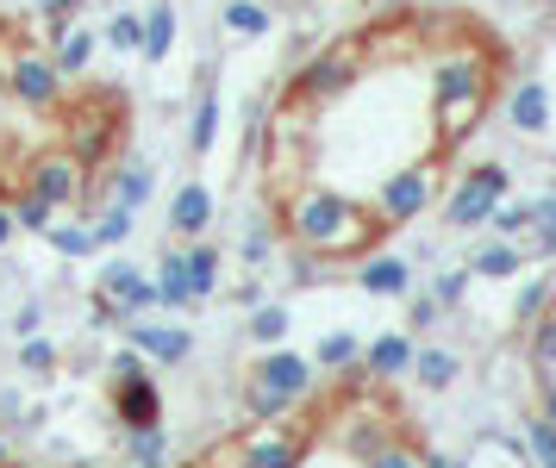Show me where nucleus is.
<instances>
[{"instance_id": "1", "label": "nucleus", "mask_w": 556, "mask_h": 468, "mask_svg": "<svg viewBox=\"0 0 556 468\" xmlns=\"http://www.w3.org/2000/svg\"><path fill=\"white\" fill-rule=\"evenodd\" d=\"M281 231L294 250H313L319 263H351L381 244V225L363 200L338 188H288L281 194Z\"/></svg>"}, {"instance_id": "2", "label": "nucleus", "mask_w": 556, "mask_h": 468, "mask_svg": "<svg viewBox=\"0 0 556 468\" xmlns=\"http://www.w3.org/2000/svg\"><path fill=\"white\" fill-rule=\"evenodd\" d=\"M494 81H501L494 56L476 45H456L431 63V119H438V138L444 144H456L463 131L481 125L488 100H494Z\"/></svg>"}, {"instance_id": "3", "label": "nucleus", "mask_w": 556, "mask_h": 468, "mask_svg": "<svg viewBox=\"0 0 556 468\" xmlns=\"http://www.w3.org/2000/svg\"><path fill=\"white\" fill-rule=\"evenodd\" d=\"M313 381H319V369H313V356H301V350H263L251 363V381H244V413H251L256 425H281L288 413H301L306 400H313Z\"/></svg>"}, {"instance_id": "4", "label": "nucleus", "mask_w": 556, "mask_h": 468, "mask_svg": "<svg viewBox=\"0 0 556 468\" xmlns=\"http://www.w3.org/2000/svg\"><path fill=\"white\" fill-rule=\"evenodd\" d=\"M438 188H444V169H438V156H419V163H401V169L388 175L376 188V200H369V213H376L381 231H394V225H413L419 213H426L431 200H438Z\"/></svg>"}, {"instance_id": "5", "label": "nucleus", "mask_w": 556, "mask_h": 468, "mask_svg": "<svg viewBox=\"0 0 556 468\" xmlns=\"http://www.w3.org/2000/svg\"><path fill=\"white\" fill-rule=\"evenodd\" d=\"M88 188H94V169L76 163L63 144L38 150V156L26 163V194L45 200L51 213H81V206H88Z\"/></svg>"}, {"instance_id": "6", "label": "nucleus", "mask_w": 556, "mask_h": 468, "mask_svg": "<svg viewBox=\"0 0 556 468\" xmlns=\"http://www.w3.org/2000/svg\"><path fill=\"white\" fill-rule=\"evenodd\" d=\"M356 75H363V50H356V45H331V50H319V56H306L288 94H294V106L319 113V106H331V100L351 94Z\"/></svg>"}, {"instance_id": "7", "label": "nucleus", "mask_w": 556, "mask_h": 468, "mask_svg": "<svg viewBox=\"0 0 556 468\" xmlns=\"http://www.w3.org/2000/svg\"><path fill=\"white\" fill-rule=\"evenodd\" d=\"M506 194H513V175H506L501 163H476V169L451 188V200H444V225H451V231H481Z\"/></svg>"}, {"instance_id": "8", "label": "nucleus", "mask_w": 556, "mask_h": 468, "mask_svg": "<svg viewBox=\"0 0 556 468\" xmlns=\"http://www.w3.org/2000/svg\"><path fill=\"white\" fill-rule=\"evenodd\" d=\"M7 94L31 106V113H51L56 100H63V75H56L51 50L45 45H20V56L7 63Z\"/></svg>"}, {"instance_id": "9", "label": "nucleus", "mask_w": 556, "mask_h": 468, "mask_svg": "<svg viewBox=\"0 0 556 468\" xmlns=\"http://www.w3.org/2000/svg\"><path fill=\"white\" fill-rule=\"evenodd\" d=\"M126 344L151 363V369H181L194 356V331L188 325H163V319H126Z\"/></svg>"}, {"instance_id": "10", "label": "nucleus", "mask_w": 556, "mask_h": 468, "mask_svg": "<svg viewBox=\"0 0 556 468\" xmlns=\"http://www.w3.org/2000/svg\"><path fill=\"white\" fill-rule=\"evenodd\" d=\"M113 144H119V119H113V106L106 100H88V106H76V119H70V138H63V150L76 156V163H106L113 156Z\"/></svg>"}, {"instance_id": "11", "label": "nucleus", "mask_w": 556, "mask_h": 468, "mask_svg": "<svg viewBox=\"0 0 556 468\" xmlns=\"http://www.w3.org/2000/svg\"><path fill=\"white\" fill-rule=\"evenodd\" d=\"M94 294L119 306V325H126V319H144V313H156V281L138 269V263H119V256H113V263H101V281H94Z\"/></svg>"}, {"instance_id": "12", "label": "nucleus", "mask_w": 556, "mask_h": 468, "mask_svg": "<svg viewBox=\"0 0 556 468\" xmlns=\"http://www.w3.org/2000/svg\"><path fill=\"white\" fill-rule=\"evenodd\" d=\"M106 406L119 431H138V425H163V381L151 369L144 375H126V381H106Z\"/></svg>"}, {"instance_id": "13", "label": "nucleus", "mask_w": 556, "mask_h": 468, "mask_svg": "<svg viewBox=\"0 0 556 468\" xmlns=\"http://www.w3.org/2000/svg\"><path fill=\"white\" fill-rule=\"evenodd\" d=\"M306 438L294 425H256L251 438H238V468H301Z\"/></svg>"}, {"instance_id": "14", "label": "nucleus", "mask_w": 556, "mask_h": 468, "mask_svg": "<svg viewBox=\"0 0 556 468\" xmlns=\"http://www.w3.org/2000/svg\"><path fill=\"white\" fill-rule=\"evenodd\" d=\"M356 288L369 300H406L413 294V263L401 250H369V256H356Z\"/></svg>"}, {"instance_id": "15", "label": "nucleus", "mask_w": 556, "mask_h": 468, "mask_svg": "<svg viewBox=\"0 0 556 468\" xmlns=\"http://www.w3.org/2000/svg\"><path fill=\"white\" fill-rule=\"evenodd\" d=\"M213 213H219L213 188H206V181H181L176 200H169V231H176L181 244H194V238L213 231Z\"/></svg>"}, {"instance_id": "16", "label": "nucleus", "mask_w": 556, "mask_h": 468, "mask_svg": "<svg viewBox=\"0 0 556 468\" xmlns=\"http://www.w3.org/2000/svg\"><path fill=\"white\" fill-rule=\"evenodd\" d=\"M413 331H381V338H369L363 344V363H356V375L363 381H401L406 369H413Z\"/></svg>"}, {"instance_id": "17", "label": "nucleus", "mask_w": 556, "mask_h": 468, "mask_svg": "<svg viewBox=\"0 0 556 468\" xmlns=\"http://www.w3.org/2000/svg\"><path fill=\"white\" fill-rule=\"evenodd\" d=\"M151 194H156V163H144V156H126V163L101 181V206H126V213H138Z\"/></svg>"}, {"instance_id": "18", "label": "nucleus", "mask_w": 556, "mask_h": 468, "mask_svg": "<svg viewBox=\"0 0 556 468\" xmlns=\"http://www.w3.org/2000/svg\"><path fill=\"white\" fill-rule=\"evenodd\" d=\"M51 63H56V75H63V81H76V75H88L94 69V50H101V31H94V25H81V20H70L63 25V31H56L51 45Z\"/></svg>"}, {"instance_id": "19", "label": "nucleus", "mask_w": 556, "mask_h": 468, "mask_svg": "<svg viewBox=\"0 0 556 468\" xmlns=\"http://www.w3.org/2000/svg\"><path fill=\"white\" fill-rule=\"evenodd\" d=\"M506 125H513L519 138H544V131H551V88H544V81H519V88L506 94Z\"/></svg>"}, {"instance_id": "20", "label": "nucleus", "mask_w": 556, "mask_h": 468, "mask_svg": "<svg viewBox=\"0 0 556 468\" xmlns=\"http://www.w3.org/2000/svg\"><path fill=\"white\" fill-rule=\"evenodd\" d=\"M406 375H413L426 394H444V388H456V375H463V356H456V350H444V344H419Z\"/></svg>"}, {"instance_id": "21", "label": "nucleus", "mask_w": 556, "mask_h": 468, "mask_svg": "<svg viewBox=\"0 0 556 468\" xmlns=\"http://www.w3.org/2000/svg\"><path fill=\"white\" fill-rule=\"evenodd\" d=\"M526 244H506V238H494V244H481L476 256H469V275H481V281H513V275H526Z\"/></svg>"}, {"instance_id": "22", "label": "nucleus", "mask_w": 556, "mask_h": 468, "mask_svg": "<svg viewBox=\"0 0 556 468\" xmlns=\"http://www.w3.org/2000/svg\"><path fill=\"white\" fill-rule=\"evenodd\" d=\"M156 306H163V313H188V306H194V288H188V269H181V250H163V256H156Z\"/></svg>"}, {"instance_id": "23", "label": "nucleus", "mask_w": 556, "mask_h": 468, "mask_svg": "<svg viewBox=\"0 0 556 468\" xmlns=\"http://www.w3.org/2000/svg\"><path fill=\"white\" fill-rule=\"evenodd\" d=\"M219 144V94H213V69H201V100H194V119H188V150L206 156Z\"/></svg>"}, {"instance_id": "24", "label": "nucleus", "mask_w": 556, "mask_h": 468, "mask_svg": "<svg viewBox=\"0 0 556 468\" xmlns=\"http://www.w3.org/2000/svg\"><path fill=\"white\" fill-rule=\"evenodd\" d=\"M181 269H188V288H194V306L219 294V250L206 244V238L181 244Z\"/></svg>"}, {"instance_id": "25", "label": "nucleus", "mask_w": 556, "mask_h": 468, "mask_svg": "<svg viewBox=\"0 0 556 468\" xmlns=\"http://www.w3.org/2000/svg\"><path fill=\"white\" fill-rule=\"evenodd\" d=\"M356 363H363V338H356V331H326V338L313 344V369L356 375Z\"/></svg>"}, {"instance_id": "26", "label": "nucleus", "mask_w": 556, "mask_h": 468, "mask_svg": "<svg viewBox=\"0 0 556 468\" xmlns=\"http://www.w3.org/2000/svg\"><path fill=\"white\" fill-rule=\"evenodd\" d=\"M231 38H269L276 31V13H269V0H226V13H219Z\"/></svg>"}, {"instance_id": "27", "label": "nucleus", "mask_w": 556, "mask_h": 468, "mask_svg": "<svg viewBox=\"0 0 556 468\" xmlns=\"http://www.w3.org/2000/svg\"><path fill=\"white\" fill-rule=\"evenodd\" d=\"M176 7L169 0H151V13H144V45H138V56H151V63H163L169 50H176Z\"/></svg>"}, {"instance_id": "28", "label": "nucleus", "mask_w": 556, "mask_h": 468, "mask_svg": "<svg viewBox=\"0 0 556 468\" xmlns=\"http://www.w3.org/2000/svg\"><path fill=\"white\" fill-rule=\"evenodd\" d=\"M45 244L56 250V256H70V263H81V256H94V231H88V219H63V213H56L51 225H45Z\"/></svg>"}, {"instance_id": "29", "label": "nucleus", "mask_w": 556, "mask_h": 468, "mask_svg": "<svg viewBox=\"0 0 556 468\" xmlns=\"http://www.w3.org/2000/svg\"><path fill=\"white\" fill-rule=\"evenodd\" d=\"M126 468H169V431L163 425L126 431Z\"/></svg>"}, {"instance_id": "30", "label": "nucleus", "mask_w": 556, "mask_h": 468, "mask_svg": "<svg viewBox=\"0 0 556 468\" xmlns=\"http://www.w3.org/2000/svg\"><path fill=\"white\" fill-rule=\"evenodd\" d=\"M288 325H294V313H288L281 300H263V306H251V344L276 350L281 338H288Z\"/></svg>"}, {"instance_id": "31", "label": "nucleus", "mask_w": 556, "mask_h": 468, "mask_svg": "<svg viewBox=\"0 0 556 468\" xmlns=\"http://www.w3.org/2000/svg\"><path fill=\"white\" fill-rule=\"evenodd\" d=\"M551 300H556V275H538V281H526V288H519V300H513V325L526 331L531 319H544V313H551Z\"/></svg>"}, {"instance_id": "32", "label": "nucleus", "mask_w": 556, "mask_h": 468, "mask_svg": "<svg viewBox=\"0 0 556 468\" xmlns=\"http://www.w3.org/2000/svg\"><path fill=\"white\" fill-rule=\"evenodd\" d=\"M388 438H394V431H388V425H381L376 413H356V419L344 425V450H351L356 463H363V456H376V450L388 444Z\"/></svg>"}, {"instance_id": "33", "label": "nucleus", "mask_w": 556, "mask_h": 468, "mask_svg": "<svg viewBox=\"0 0 556 468\" xmlns=\"http://www.w3.org/2000/svg\"><path fill=\"white\" fill-rule=\"evenodd\" d=\"M138 45H144V13H106L101 50H119V56H138Z\"/></svg>"}, {"instance_id": "34", "label": "nucleus", "mask_w": 556, "mask_h": 468, "mask_svg": "<svg viewBox=\"0 0 556 468\" xmlns=\"http://www.w3.org/2000/svg\"><path fill=\"white\" fill-rule=\"evenodd\" d=\"M531 369L544 375V381H556V306L544 313V319H531Z\"/></svg>"}, {"instance_id": "35", "label": "nucleus", "mask_w": 556, "mask_h": 468, "mask_svg": "<svg viewBox=\"0 0 556 468\" xmlns=\"http://www.w3.org/2000/svg\"><path fill=\"white\" fill-rule=\"evenodd\" d=\"M131 219H138V213H126V206H101V213L88 219V231H94V244L101 250H119L131 238Z\"/></svg>"}, {"instance_id": "36", "label": "nucleus", "mask_w": 556, "mask_h": 468, "mask_svg": "<svg viewBox=\"0 0 556 468\" xmlns=\"http://www.w3.org/2000/svg\"><path fill=\"white\" fill-rule=\"evenodd\" d=\"M20 369L26 375H56L63 369V350H56L45 331H31V338H20Z\"/></svg>"}, {"instance_id": "37", "label": "nucleus", "mask_w": 556, "mask_h": 468, "mask_svg": "<svg viewBox=\"0 0 556 468\" xmlns=\"http://www.w3.org/2000/svg\"><path fill=\"white\" fill-rule=\"evenodd\" d=\"M276 219H251V231H244V244H238V256H244V269H263L269 256H276Z\"/></svg>"}, {"instance_id": "38", "label": "nucleus", "mask_w": 556, "mask_h": 468, "mask_svg": "<svg viewBox=\"0 0 556 468\" xmlns=\"http://www.w3.org/2000/svg\"><path fill=\"white\" fill-rule=\"evenodd\" d=\"M7 213H13V225L31 231V238H45V225L56 219L51 206H45V200H31V194H13V200H7Z\"/></svg>"}, {"instance_id": "39", "label": "nucleus", "mask_w": 556, "mask_h": 468, "mask_svg": "<svg viewBox=\"0 0 556 468\" xmlns=\"http://www.w3.org/2000/svg\"><path fill=\"white\" fill-rule=\"evenodd\" d=\"M488 231H494V238H506V244H519V238L531 231V206L501 200V206H494V219H488Z\"/></svg>"}, {"instance_id": "40", "label": "nucleus", "mask_w": 556, "mask_h": 468, "mask_svg": "<svg viewBox=\"0 0 556 468\" xmlns=\"http://www.w3.org/2000/svg\"><path fill=\"white\" fill-rule=\"evenodd\" d=\"M363 468H426V450L401 444V438H388L376 456H363Z\"/></svg>"}, {"instance_id": "41", "label": "nucleus", "mask_w": 556, "mask_h": 468, "mask_svg": "<svg viewBox=\"0 0 556 468\" xmlns=\"http://www.w3.org/2000/svg\"><path fill=\"white\" fill-rule=\"evenodd\" d=\"M31 13L45 20V38H56V31L81 13V0H31Z\"/></svg>"}, {"instance_id": "42", "label": "nucleus", "mask_w": 556, "mask_h": 468, "mask_svg": "<svg viewBox=\"0 0 556 468\" xmlns=\"http://www.w3.org/2000/svg\"><path fill=\"white\" fill-rule=\"evenodd\" d=\"M263 131H269V100L244 106V156H263Z\"/></svg>"}, {"instance_id": "43", "label": "nucleus", "mask_w": 556, "mask_h": 468, "mask_svg": "<svg viewBox=\"0 0 556 468\" xmlns=\"http://www.w3.org/2000/svg\"><path fill=\"white\" fill-rule=\"evenodd\" d=\"M469 281H476L469 269H444V275H438V288H431V294H438V306H444V313H451V306H463Z\"/></svg>"}, {"instance_id": "44", "label": "nucleus", "mask_w": 556, "mask_h": 468, "mask_svg": "<svg viewBox=\"0 0 556 468\" xmlns=\"http://www.w3.org/2000/svg\"><path fill=\"white\" fill-rule=\"evenodd\" d=\"M444 319V306H438V294H419V300H406V331L419 338V331H431V325Z\"/></svg>"}, {"instance_id": "45", "label": "nucleus", "mask_w": 556, "mask_h": 468, "mask_svg": "<svg viewBox=\"0 0 556 468\" xmlns=\"http://www.w3.org/2000/svg\"><path fill=\"white\" fill-rule=\"evenodd\" d=\"M151 369V363H144V356H138V350H113V356H106V381H126V375H144Z\"/></svg>"}, {"instance_id": "46", "label": "nucleus", "mask_w": 556, "mask_h": 468, "mask_svg": "<svg viewBox=\"0 0 556 468\" xmlns=\"http://www.w3.org/2000/svg\"><path fill=\"white\" fill-rule=\"evenodd\" d=\"M288 275H294V288H313V281H326V263H319L313 250H294V263H288Z\"/></svg>"}, {"instance_id": "47", "label": "nucleus", "mask_w": 556, "mask_h": 468, "mask_svg": "<svg viewBox=\"0 0 556 468\" xmlns=\"http://www.w3.org/2000/svg\"><path fill=\"white\" fill-rule=\"evenodd\" d=\"M7 425L26 431V394H13V388H0V431H7Z\"/></svg>"}, {"instance_id": "48", "label": "nucleus", "mask_w": 556, "mask_h": 468, "mask_svg": "<svg viewBox=\"0 0 556 468\" xmlns=\"http://www.w3.org/2000/svg\"><path fill=\"white\" fill-rule=\"evenodd\" d=\"M38 325H45V306H38V300H26V306L13 313V331H20V338H31Z\"/></svg>"}, {"instance_id": "49", "label": "nucleus", "mask_w": 556, "mask_h": 468, "mask_svg": "<svg viewBox=\"0 0 556 468\" xmlns=\"http://www.w3.org/2000/svg\"><path fill=\"white\" fill-rule=\"evenodd\" d=\"M88 319H94V325H119V306H113V300H101V294H94V306H88Z\"/></svg>"}, {"instance_id": "50", "label": "nucleus", "mask_w": 556, "mask_h": 468, "mask_svg": "<svg viewBox=\"0 0 556 468\" xmlns=\"http://www.w3.org/2000/svg\"><path fill=\"white\" fill-rule=\"evenodd\" d=\"M13 238H20V225H13V213H7V200H0V250L13 244Z\"/></svg>"}, {"instance_id": "51", "label": "nucleus", "mask_w": 556, "mask_h": 468, "mask_svg": "<svg viewBox=\"0 0 556 468\" xmlns=\"http://www.w3.org/2000/svg\"><path fill=\"white\" fill-rule=\"evenodd\" d=\"M538 413H544V419L556 425V381H544V406H538Z\"/></svg>"}, {"instance_id": "52", "label": "nucleus", "mask_w": 556, "mask_h": 468, "mask_svg": "<svg viewBox=\"0 0 556 468\" xmlns=\"http://www.w3.org/2000/svg\"><path fill=\"white\" fill-rule=\"evenodd\" d=\"M0 468H13V444H7V431H0Z\"/></svg>"}, {"instance_id": "53", "label": "nucleus", "mask_w": 556, "mask_h": 468, "mask_svg": "<svg viewBox=\"0 0 556 468\" xmlns=\"http://www.w3.org/2000/svg\"><path fill=\"white\" fill-rule=\"evenodd\" d=\"M7 31H13V20H7V13H0V45H7Z\"/></svg>"}, {"instance_id": "54", "label": "nucleus", "mask_w": 556, "mask_h": 468, "mask_svg": "<svg viewBox=\"0 0 556 468\" xmlns=\"http://www.w3.org/2000/svg\"><path fill=\"white\" fill-rule=\"evenodd\" d=\"M531 468H556V456H544V463H531Z\"/></svg>"}, {"instance_id": "55", "label": "nucleus", "mask_w": 556, "mask_h": 468, "mask_svg": "<svg viewBox=\"0 0 556 468\" xmlns=\"http://www.w3.org/2000/svg\"><path fill=\"white\" fill-rule=\"evenodd\" d=\"M0 94H7V63H0Z\"/></svg>"}]
</instances>
